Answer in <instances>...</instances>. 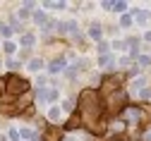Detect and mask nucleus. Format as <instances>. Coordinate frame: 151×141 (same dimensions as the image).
I'll return each instance as SVG.
<instances>
[{
  "mask_svg": "<svg viewBox=\"0 0 151 141\" xmlns=\"http://www.w3.org/2000/svg\"><path fill=\"white\" fill-rule=\"evenodd\" d=\"M122 117H125V120H134V122H137V120H142V108H132V105H127L125 112H122Z\"/></svg>",
  "mask_w": 151,
  "mask_h": 141,
  "instance_id": "obj_1",
  "label": "nucleus"
},
{
  "mask_svg": "<svg viewBox=\"0 0 151 141\" xmlns=\"http://www.w3.org/2000/svg\"><path fill=\"white\" fill-rule=\"evenodd\" d=\"M91 38H96V41L101 38V26H99V24H93V26H91Z\"/></svg>",
  "mask_w": 151,
  "mask_h": 141,
  "instance_id": "obj_2",
  "label": "nucleus"
},
{
  "mask_svg": "<svg viewBox=\"0 0 151 141\" xmlns=\"http://www.w3.org/2000/svg\"><path fill=\"white\" fill-rule=\"evenodd\" d=\"M50 120H53V122L60 120V108H50Z\"/></svg>",
  "mask_w": 151,
  "mask_h": 141,
  "instance_id": "obj_3",
  "label": "nucleus"
},
{
  "mask_svg": "<svg viewBox=\"0 0 151 141\" xmlns=\"http://www.w3.org/2000/svg\"><path fill=\"white\" fill-rule=\"evenodd\" d=\"M139 96H142V98H144V100H146V98H151V91H149V89H144V91H142V93H139Z\"/></svg>",
  "mask_w": 151,
  "mask_h": 141,
  "instance_id": "obj_4",
  "label": "nucleus"
}]
</instances>
